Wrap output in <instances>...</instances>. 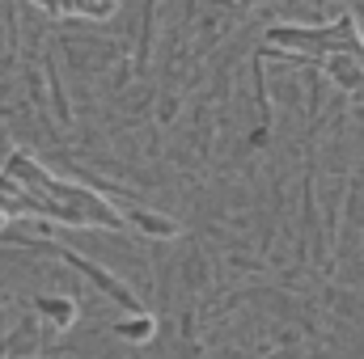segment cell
<instances>
[{"label":"cell","instance_id":"2","mask_svg":"<svg viewBox=\"0 0 364 359\" xmlns=\"http://www.w3.org/2000/svg\"><path fill=\"white\" fill-rule=\"evenodd\" d=\"M34 4H43L47 13H55V17H85V21H102V17H110L114 13V4L119 0H34Z\"/></svg>","mask_w":364,"mask_h":359},{"label":"cell","instance_id":"1","mask_svg":"<svg viewBox=\"0 0 364 359\" xmlns=\"http://www.w3.org/2000/svg\"><path fill=\"white\" fill-rule=\"evenodd\" d=\"M13 220H34V203H30V190L21 182L0 170V228Z\"/></svg>","mask_w":364,"mask_h":359},{"label":"cell","instance_id":"3","mask_svg":"<svg viewBox=\"0 0 364 359\" xmlns=\"http://www.w3.org/2000/svg\"><path fill=\"white\" fill-rule=\"evenodd\" d=\"M34 309H38L43 317H51V330H68V326L77 321V304H73V300H55V296H38V300H34Z\"/></svg>","mask_w":364,"mask_h":359},{"label":"cell","instance_id":"4","mask_svg":"<svg viewBox=\"0 0 364 359\" xmlns=\"http://www.w3.org/2000/svg\"><path fill=\"white\" fill-rule=\"evenodd\" d=\"M114 334H119L123 343H149V338L157 334V321H153L149 313H136V317L119 321V326H114Z\"/></svg>","mask_w":364,"mask_h":359}]
</instances>
